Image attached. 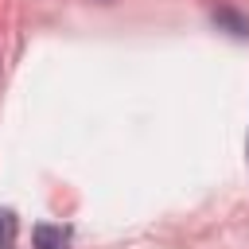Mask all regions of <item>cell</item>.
<instances>
[{
	"mask_svg": "<svg viewBox=\"0 0 249 249\" xmlns=\"http://www.w3.org/2000/svg\"><path fill=\"white\" fill-rule=\"evenodd\" d=\"M214 23H226L233 35H245V31H249V23H245L237 12H230V8H218V12H214Z\"/></svg>",
	"mask_w": 249,
	"mask_h": 249,
	"instance_id": "obj_3",
	"label": "cell"
},
{
	"mask_svg": "<svg viewBox=\"0 0 249 249\" xmlns=\"http://www.w3.org/2000/svg\"><path fill=\"white\" fill-rule=\"evenodd\" d=\"M16 233H19V222L12 210H0V249H16Z\"/></svg>",
	"mask_w": 249,
	"mask_h": 249,
	"instance_id": "obj_2",
	"label": "cell"
},
{
	"mask_svg": "<svg viewBox=\"0 0 249 249\" xmlns=\"http://www.w3.org/2000/svg\"><path fill=\"white\" fill-rule=\"evenodd\" d=\"M31 245H35V249H70V230H66V226L39 222V226L31 230Z\"/></svg>",
	"mask_w": 249,
	"mask_h": 249,
	"instance_id": "obj_1",
	"label": "cell"
}]
</instances>
